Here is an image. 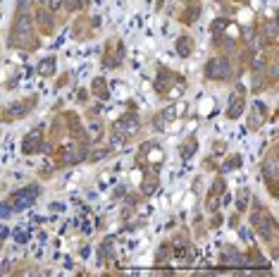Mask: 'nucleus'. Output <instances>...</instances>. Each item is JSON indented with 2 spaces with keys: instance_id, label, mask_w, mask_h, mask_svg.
Segmentation results:
<instances>
[{
  "instance_id": "obj_1",
  "label": "nucleus",
  "mask_w": 279,
  "mask_h": 277,
  "mask_svg": "<svg viewBox=\"0 0 279 277\" xmlns=\"http://www.w3.org/2000/svg\"><path fill=\"white\" fill-rule=\"evenodd\" d=\"M10 48H19V50H36L41 46V38L34 31V17L31 12H22L17 10V15L12 19V27H10V38H8Z\"/></svg>"
},
{
  "instance_id": "obj_2",
  "label": "nucleus",
  "mask_w": 279,
  "mask_h": 277,
  "mask_svg": "<svg viewBox=\"0 0 279 277\" xmlns=\"http://www.w3.org/2000/svg\"><path fill=\"white\" fill-rule=\"evenodd\" d=\"M251 208V227L253 232L262 237V239L270 244L272 253L277 251V220H274V215H272L265 205L258 201V198H253V203L248 205Z\"/></svg>"
},
{
  "instance_id": "obj_3",
  "label": "nucleus",
  "mask_w": 279,
  "mask_h": 277,
  "mask_svg": "<svg viewBox=\"0 0 279 277\" xmlns=\"http://www.w3.org/2000/svg\"><path fill=\"white\" fill-rule=\"evenodd\" d=\"M38 194H41V186L38 184H27V186H22V189H17L15 194H10L8 198L0 203V218H8L12 213L27 211L29 205H34Z\"/></svg>"
},
{
  "instance_id": "obj_4",
  "label": "nucleus",
  "mask_w": 279,
  "mask_h": 277,
  "mask_svg": "<svg viewBox=\"0 0 279 277\" xmlns=\"http://www.w3.org/2000/svg\"><path fill=\"white\" fill-rule=\"evenodd\" d=\"M234 77H236L234 65H232V60H229L227 55L210 57V60L205 62V67H203V79H207V82L227 84V82H232Z\"/></svg>"
},
{
  "instance_id": "obj_5",
  "label": "nucleus",
  "mask_w": 279,
  "mask_h": 277,
  "mask_svg": "<svg viewBox=\"0 0 279 277\" xmlns=\"http://www.w3.org/2000/svg\"><path fill=\"white\" fill-rule=\"evenodd\" d=\"M86 148L84 144L79 141H72V144H67V146H60L55 151V165L57 167H69V165H77L81 160H86Z\"/></svg>"
},
{
  "instance_id": "obj_6",
  "label": "nucleus",
  "mask_w": 279,
  "mask_h": 277,
  "mask_svg": "<svg viewBox=\"0 0 279 277\" xmlns=\"http://www.w3.org/2000/svg\"><path fill=\"white\" fill-rule=\"evenodd\" d=\"M260 175L267 184V191L270 196H277V175H279V167H277V146L270 148L267 158L262 160V167H260Z\"/></svg>"
},
{
  "instance_id": "obj_7",
  "label": "nucleus",
  "mask_w": 279,
  "mask_h": 277,
  "mask_svg": "<svg viewBox=\"0 0 279 277\" xmlns=\"http://www.w3.org/2000/svg\"><path fill=\"white\" fill-rule=\"evenodd\" d=\"M38 98L36 96H29V98H24V101H17V103H10L8 108L3 110V120L5 122H15V120H24L29 112L36 108Z\"/></svg>"
},
{
  "instance_id": "obj_8",
  "label": "nucleus",
  "mask_w": 279,
  "mask_h": 277,
  "mask_svg": "<svg viewBox=\"0 0 279 277\" xmlns=\"http://www.w3.org/2000/svg\"><path fill=\"white\" fill-rule=\"evenodd\" d=\"M170 246H172V258L184 260V263H189L193 258V249H191V241L186 232H177L174 239L170 241Z\"/></svg>"
},
{
  "instance_id": "obj_9",
  "label": "nucleus",
  "mask_w": 279,
  "mask_h": 277,
  "mask_svg": "<svg viewBox=\"0 0 279 277\" xmlns=\"http://www.w3.org/2000/svg\"><path fill=\"white\" fill-rule=\"evenodd\" d=\"M227 194V182H225V177L220 175L215 177V182H213V186L207 189V194H205V208L207 213H215L220 205H222V196Z\"/></svg>"
},
{
  "instance_id": "obj_10",
  "label": "nucleus",
  "mask_w": 279,
  "mask_h": 277,
  "mask_svg": "<svg viewBox=\"0 0 279 277\" xmlns=\"http://www.w3.org/2000/svg\"><path fill=\"white\" fill-rule=\"evenodd\" d=\"M41 151H45V131H43V127H36L34 131H29L27 136H24L22 153L24 156H36Z\"/></svg>"
},
{
  "instance_id": "obj_11",
  "label": "nucleus",
  "mask_w": 279,
  "mask_h": 277,
  "mask_svg": "<svg viewBox=\"0 0 279 277\" xmlns=\"http://www.w3.org/2000/svg\"><path fill=\"white\" fill-rule=\"evenodd\" d=\"M243 108H246V89H243V86H236L234 91L229 93L227 117H229V120H239V117L243 115Z\"/></svg>"
},
{
  "instance_id": "obj_12",
  "label": "nucleus",
  "mask_w": 279,
  "mask_h": 277,
  "mask_svg": "<svg viewBox=\"0 0 279 277\" xmlns=\"http://www.w3.org/2000/svg\"><path fill=\"white\" fill-rule=\"evenodd\" d=\"M124 60V46L122 41H108L105 46V55H103V65L105 67H119Z\"/></svg>"
},
{
  "instance_id": "obj_13",
  "label": "nucleus",
  "mask_w": 279,
  "mask_h": 277,
  "mask_svg": "<svg viewBox=\"0 0 279 277\" xmlns=\"http://www.w3.org/2000/svg\"><path fill=\"white\" fill-rule=\"evenodd\" d=\"M267 122V105L265 103H253L251 112H248V117H246V124H248V129L251 131H258L262 129V124Z\"/></svg>"
},
{
  "instance_id": "obj_14",
  "label": "nucleus",
  "mask_w": 279,
  "mask_h": 277,
  "mask_svg": "<svg viewBox=\"0 0 279 277\" xmlns=\"http://www.w3.org/2000/svg\"><path fill=\"white\" fill-rule=\"evenodd\" d=\"M34 24H36L38 34H43V36H50L55 31V12H50L48 8H41L34 15Z\"/></svg>"
},
{
  "instance_id": "obj_15",
  "label": "nucleus",
  "mask_w": 279,
  "mask_h": 277,
  "mask_svg": "<svg viewBox=\"0 0 279 277\" xmlns=\"http://www.w3.org/2000/svg\"><path fill=\"white\" fill-rule=\"evenodd\" d=\"M177 79H181V77H177L170 67H158V77H155V91H158V96L162 98L165 91H170L172 84L177 82Z\"/></svg>"
},
{
  "instance_id": "obj_16",
  "label": "nucleus",
  "mask_w": 279,
  "mask_h": 277,
  "mask_svg": "<svg viewBox=\"0 0 279 277\" xmlns=\"http://www.w3.org/2000/svg\"><path fill=\"white\" fill-rule=\"evenodd\" d=\"M158 184H160V177H158V167H155V165H148V172H146L144 184H141V196L155 194Z\"/></svg>"
},
{
  "instance_id": "obj_17",
  "label": "nucleus",
  "mask_w": 279,
  "mask_h": 277,
  "mask_svg": "<svg viewBox=\"0 0 279 277\" xmlns=\"http://www.w3.org/2000/svg\"><path fill=\"white\" fill-rule=\"evenodd\" d=\"M198 17H200V3H198V0H189V3H186V8L181 10L179 22H184V24H193Z\"/></svg>"
},
{
  "instance_id": "obj_18",
  "label": "nucleus",
  "mask_w": 279,
  "mask_h": 277,
  "mask_svg": "<svg viewBox=\"0 0 279 277\" xmlns=\"http://www.w3.org/2000/svg\"><path fill=\"white\" fill-rule=\"evenodd\" d=\"M193 48H196V43H193V38H191L189 34H181V36L177 38V43H174V50H177V55H181V57L193 55Z\"/></svg>"
},
{
  "instance_id": "obj_19",
  "label": "nucleus",
  "mask_w": 279,
  "mask_h": 277,
  "mask_svg": "<svg viewBox=\"0 0 279 277\" xmlns=\"http://www.w3.org/2000/svg\"><path fill=\"white\" fill-rule=\"evenodd\" d=\"M91 93H93L96 98H100V101H108V98H110V86H108V82H105L103 77H96V79L91 82Z\"/></svg>"
},
{
  "instance_id": "obj_20",
  "label": "nucleus",
  "mask_w": 279,
  "mask_h": 277,
  "mask_svg": "<svg viewBox=\"0 0 279 277\" xmlns=\"http://www.w3.org/2000/svg\"><path fill=\"white\" fill-rule=\"evenodd\" d=\"M222 263H225V265H239V268H241L243 253L239 249H234V246H227V249L222 251Z\"/></svg>"
},
{
  "instance_id": "obj_21",
  "label": "nucleus",
  "mask_w": 279,
  "mask_h": 277,
  "mask_svg": "<svg viewBox=\"0 0 279 277\" xmlns=\"http://www.w3.org/2000/svg\"><path fill=\"white\" fill-rule=\"evenodd\" d=\"M84 129H86V138H89V144H98L100 138H103V134H105V131H103V124H100L96 117H93Z\"/></svg>"
},
{
  "instance_id": "obj_22",
  "label": "nucleus",
  "mask_w": 279,
  "mask_h": 277,
  "mask_svg": "<svg viewBox=\"0 0 279 277\" xmlns=\"http://www.w3.org/2000/svg\"><path fill=\"white\" fill-rule=\"evenodd\" d=\"M196 148H198V138L191 134L186 141H181V146H179V156H181V160H189L193 153H196Z\"/></svg>"
},
{
  "instance_id": "obj_23",
  "label": "nucleus",
  "mask_w": 279,
  "mask_h": 277,
  "mask_svg": "<svg viewBox=\"0 0 279 277\" xmlns=\"http://www.w3.org/2000/svg\"><path fill=\"white\" fill-rule=\"evenodd\" d=\"M55 67H57V60H55V55H50V57H43V60L38 62L36 72L41 74V77H53V74H55Z\"/></svg>"
},
{
  "instance_id": "obj_24",
  "label": "nucleus",
  "mask_w": 279,
  "mask_h": 277,
  "mask_svg": "<svg viewBox=\"0 0 279 277\" xmlns=\"http://www.w3.org/2000/svg\"><path fill=\"white\" fill-rule=\"evenodd\" d=\"M243 163V158L239 156V153H232V156H227L225 160H222V165H220V170L222 172H232V170H239Z\"/></svg>"
},
{
  "instance_id": "obj_25",
  "label": "nucleus",
  "mask_w": 279,
  "mask_h": 277,
  "mask_svg": "<svg viewBox=\"0 0 279 277\" xmlns=\"http://www.w3.org/2000/svg\"><path fill=\"white\" fill-rule=\"evenodd\" d=\"M170 258H172V246H170V241H165L160 249H158V253H155V263L165 265V260H170Z\"/></svg>"
},
{
  "instance_id": "obj_26",
  "label": "nucleus",
  "mask_w": 279,
  "mask_h": 277,
  "mask_svg": "<svg viewBox=\"0 0 279 277\" xmlns=\"http://www.w3.org/2000/svg\"><path fill=\"white\" fill-rule=\"evenodd\" d=\"M248 201H251V191H248V189H241V191H239V198H236V213L248 211Z\"/></svg>"
},
{
  "instance_id": "obj_27",
  "label": "nucleus",
  "mask_w": 279,
  "mask_h": 277,
  "mask_svg": "<svg viewBox=\"0 0 279 277\" xmlns=\"http://www.w3.org/2000/svg\"><path fill=\"white\" fill-rule=\"evenodd\" d=\"M108 256H112V239H103V244H100L98 260H100V263H108Z\"/></svg>"
},
{
  "instance_id": "obj_28",
  "label": "nucleus",
  "mask_w": 279,
  "mask_h": 277,
  "mask_svg": "<svg viewBox=\"0 0 279 277\" xmlns=\"http://www.w3.org/2000/svg\"><path fill=\"white\" fill-rule=\"evenodd\" d=\"M34 5H36V0H17V10H22V12H31Z\"/></svg>"
},
{
  "instance_id": "obj_29",
  "label": "nucleus",
  "mask_w": 279,
  "mask_h": 277,
  "mask_svg": "<svg viewBox=\"0 0 279 277\" xmlns=\"http://www.w3.org/2000/svg\"><path fill=\"white\" fill-rule=\"evenodd\" d=\"M43 8H48L50 12H57L60 8H64V0H45Z\"/></svg>"
},
{
  "instance_id": "obj_30",
  "label": "nucleus",
  "mask_w": 279,
  "mask_h": 277,
  "mask_svg": "<svg viewBox=\"0 0 279 277\" xmlns=\"http://www.w3.org/2000/svg\"><path fill=\"white\" fill-rule=\"evenodd\" d=\"M0 249H3V244H0Z\"/></svg>"
}]
</instances>
